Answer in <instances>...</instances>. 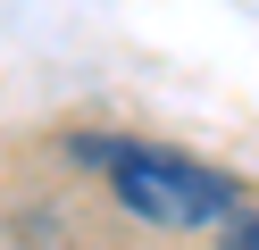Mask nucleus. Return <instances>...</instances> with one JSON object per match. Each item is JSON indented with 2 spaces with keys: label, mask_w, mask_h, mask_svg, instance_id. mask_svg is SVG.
I'll return each mask as SVG.
<instances>
[{
  "label": "nucleus",
  "mask_w": 259,
  "mask_h": 250,
  "mask_svg": "<svg viewBox=\"0 0 259 250\" xmlns=\"http://www.w3.org/2000/svg\"><path fill=\"white\" fill-rule=\"evenodd\" d=\"M75 159H92L109 175L125 217L159 233H201V225H234L242 217V183L209 159H184V150H159V142H134V133H75Z\"/></svg>",
  "instance_id": "nucleus-1"
},
{
  "label": "nucleus",
  "mask_w": 259,
  "mask_h": 250,
  "mask_svg": "<svg viewBox=\"0 0 259 250\" xmlns=\"http://www.w3.org/2000/svg\"><path fill=\"white\" fill-rule=\"evenodd\" d=\"M218 250H259V209H242V217H234V225H226V233H218Z\"/></svg>",
  "instance_id": "nucleus-2"
}]
</instances>
